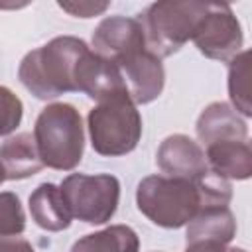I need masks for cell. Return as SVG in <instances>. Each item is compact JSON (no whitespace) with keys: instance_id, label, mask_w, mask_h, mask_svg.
<instances>
[{"instance_id":"cell-1","label":"cell","mask_w":252,"mask_h":252,"mask_svg":"<svg viewBox=\"0 0 252 252\" xmlns=\"http://www.w3.org/2000/svg\"><path fill=\"white\" fill-rule=\"evenodd\" d=\"M230 199V183L213 171L195 181L167 175H148L136 189V205L140 213L163 228L185 226L203 209L228 207Z\"/></svg>"},{"instance_id":"cell-2","label":"cell","mask_w":252,"mask_h":252,"mask_svg":"<svg viewBox=\"0 0 252 252\" xmlns=\"http://www.w3.org/2000/svg\"><path fill=\"white\" fill-rule=\"evenodd\" d=\"M89 45L73 35H59L24 55L18 77L39 100H51L65 93H77L75 69Z\"/></svg>"},{"instance_id":"cell-3","label":"cell","mask_w":252,"mask_h":252,"mask_svg":"<svg viewBox=\"0 0 252 252\" xmlns=\"http://www.w3.org/2000/svg\"><path fill=\"white\" fill-rule=\"evenodd\" d=\"M33 140L43 167L71 171L83 159L85 130L79 110L69 102L47 104L33 126Z\"/></svg>"},{"instance_id":"cell-4","label":"cell","mask_w":252,"mask_h":252,"mask_svg":"<svg viewBox=\"0 0 252 252\" xmlns=\"http://www.w3.org/2000/svg\"><path fill=\"white\" fill-rule=\"evenodd\" d=\"M207 10L209 2L193 0H163L150 4L144 12L136 16L144 32L146 49L158 59L173 55L193 37Z\"/></svg>"},{"instance_id":"cell-5","label":"cell","mask_w":252,"mask_h":252,"mask_svg":"<svg viewBox=\"0 0 252 252\" xmlns=\"http://www.w3.org/2000/svg\"><path fill=\"white\" fill-rule=\"evenodd\" d=\"M87 122L93 150L100 156H126L142 138V116L128 93H116L98 100Z\"/></svg>"},{"instance_id":"cell-6","label":"cell","mask_w":252,"mask_h":252,"mask_svg":"<svg viewBox=\"0 0 252 252\" xmlns=\"http://www.w3.org/2000/svg\"><path fill=\"white\" fill-rule=\"evenodd\" d=\"M59 189L71 217L87 224H104L118 209L120 181L114 175L71 173L63 179Z\"/></svg>"},{"instance_id":"cell-7","label":"cell","mask_w":252,"mask_h":252,"mask_svg":"<svg viewBox=\"0 0 252 252\" xmlns=\"http://www.w3.org/2000/svg\"><path fill=\"white\" fill-rule=\"evenodd\" d=\"M191 39L205 57L220 63L234 59L244 43L242 28L232 8L219 2H209V10L201 18Z\"/></svg>"},{"instance_id":"cell-8","label":"cell","mask_w":252,"mask_h":252,"mask_svg":"<svg viewBox=\"0 0 252 252\" xmlns=\"http://www.w3.org/2000/svg\"><path fill=\"white\" fill-rule=\"evenodd\" d=\"M122 75L124 89L134 104H148L156 100L165 83V71L161 59L152 55L148 49L136 51L114 63Z\"/></svg>"},{"instance_id":"cell-9","label":"cell","mask_w":252,"mask_h":252,"mask_svg":"<svg viewBox=\"0 0 252 252\" xmlns=\"http://www.w3.org/2000/svg\"><path fill=\"white\" fill-rule=\"evenodd\" d=\"M93 53L112 63L146 49L144 32L136 18L108 16L93 32Z\"/></svg>"},{"instance_id":"cell-10","label":"cell","mask_w":252,"mask_h":252,"mask_svg":"<svg viewBox=\"0 0 252 252\" xmlns=\"http://www.w3.org/2000/svg\"><path fill=\"white\" fill-rule=\"evenodd\" d=\"M156 161L158 167L167 177H181L195 181L211 171L203 148L185 134L167 136L158 148Z\"/></svg>"},{"instance_id":"cell-11","label":"cell","mask_w":252,"mask_h":252,"mask_svg":"<svg viewBox=\"0 0 252 252\" xmlns=\"http://www.w3.org/2000/svg\"><path fill=\"white\" fill-rule=\"evenodd\" d=\"M75 87L79 93H85L94 100H102L116 93H126L118 67L112 61L93 53V49H87L77 63Z\"/></svg>"},{"instance_id":"cell-12","label":"cell","mask_w":252,"mask_h":252,"mask_svg":"<svg viewBox=\"0 0 252 252\" xmlns=\"http://www.w3.org/2000/svg\"><path fill=\"white\" fill-rule=\"evenodd\" d=\"M197 136L205 146L226 140H248L244 118L226 102H211L197 118Z\"/></svg>"},{"instance_id":"cell-13","label":"cell","mask_w":252,"mask_h":252,"mask_svg":"<svg viewBox=\"0 0 252 252\" xmlns=\"http://www.w3.org/2000/svg\"><path fill=\"white\" fill-rule=\"evenodd\" d=\"M209 169L222 179H248L252 175V150L248 140H226L207 146Z\"/></svg>"},{"instance_id":"cell-14","label":"cell","mask_w":252,"mask_h":252,"mask_svg":"<svg viewBox=\"0 0 252 252\" xmlns=\"http://www.w3.org/2000/svg\"><path fill=\"white\" fill-rule=\"evenodd\" d=\"M0 163L4 167L6 179H28L43 167V161L37 154L33 134L20 132L6 138L0 144Z\"/></svg>"},{"instance_id":"cell-15","label":"cell","mask_w":252,"mask_h":252,"mask_svg":"<svg viewBox=\"0 0 252 252\" xmlns=\"http://www.w3.org/2000/svg\"><path fill=\"white\" fill-rule=\"evenodd\" d=\"M30 213L33 222L49 232H59L69 228L71 213L63 201L61 189L53 183H41L30 195Z\"/></svg>"},{"instance_id":"cell-16","label":"cell","mask_w":252,"mask_h":252,"mask_svg":"<svg viewBox=\"0 0 252 252\" xmlns=\"http://www.w3.org/2000/svg\"><path fill=\"white\" fill-rule=\"evenodd\" d=\"M236 236V220L228 207H209L187 222V244L213 240L228 244Z\"/></svg>"},{"instance_id":"cell-17","label":"cell","mask_w":252,"mask_h":252,"mask_svg":"<svg viewBox=\"0 0 252 252\" xmlns=\"http://www.w3.org/2000/svg\"><path fill=\"white\" fill-rule=\"evenodd\" d=\"M140 238L134 228L126 224H112L98 232L79 238L71 252H138Z\"/></svg>"},{"instance_id":"cell-18","label":"cell","mask_w":252,"mask_h":252,"mask_svg":"<svg viewBox=\"0 0 252 252\" xmlns=\"http://www.w3.org/2000/svg\"><path fill=\"white\" fill-rule=\"evenodd\" d=\"M228 96L232 108L242 116H252L250 104V51H240L228 61Z\"/></svg>"},{"instance_id":"cell-19","label":"cell","mask_w":252,"mask_h":252,"mask_svg":"<svg viewBox=\"0 0 252 252\" xmlns=\"http://www.w3.org/2000/svg\"><path fill=\"white\" fill-rule=\"evenodd\" d=\"M26 230V215L16 193H0V236H18Z\"/></svg>"},{"instance_id":"cell-20","label":"cell","mask_w":252,"mask_h":252,"mask_svg":"<svg viewBox=\"0 0 252 252\" xmlns=\"http://www.w3.org/2000/svg\"><path fill=\"white\" fill-rule=\"evenodd\" d=\"M24 116V104L22 100L8 89L0 85V136L12 134Z\"/></svg>"},{"instance_id":"cell-21","label":"cell","mask_w":252,"mask_h":252,"mask_svg":"<svg viewBox=\"0 0 252 252\" xmlns=\"http://www.w3.org/2000/svg\"><path fill=\"white\" fill-rule=\"evenodd\" d=\"M59 8L77 18H93L108 8V2H59Z\"/></svg>"},{"instance_id":"cell-22","label":"cell","mask_w":252,"mask_h":252,"mask_svg":"<svg viewBox=\"0 0 252 252\" xmlns=\"http://www.w3.org/2000/svg\"><path fill=\"white\" fill-rule=\"evenodd\" d=\"M185 252H248V250H244V248H232V246H226V244H222V242L201 240V242L187 244Z\"/></svg>"},{"instance_id":"cell-23","label":"cell","mask_w":252,"mask_h":252,"mask_svg":"<svg viewBox=\"0 0 252 252\" xmlns=\"http://www.w3.org/2000/svg\"><path fill=\"white\" fill-rule=\"evenodd\" d=\"M0 252H35V250L24 238L6 236V238H0Z\"/></svg>"},{"instance_id":"cell-24","label":"cell","mask_w":252,"mask_h":252,"mask_svg":"<svg viewBox=\"0 0 252 252\" xmlns=\"http://www.w3.org/2000/svg\"><path fill=\"white\" fill-rule=\"evenodd\" d=\"M6 181V173H4V167H2V163H0V185Z\"/></svg>"},{"instance_id":"cell-25","label":"cell","mask_w":252,"mask_h":252,"mask_svg":"<svg viewBox=\"0 0 252 252\" xmlns=\"http://www.w3.org/2000/svg\"><path fill=\"white\" fill-rule=\"evenodd\" d=\"M0 8H4V6H2V4H0Z\"/></svg>"}]
</instances>
